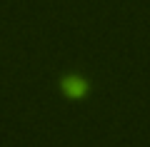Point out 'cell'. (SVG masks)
Listing matches in <instances>:
<instances>
[{"instance_id": "obj_1", "label": "cell", "mask_w": 150, "mask_h": 147, "mask_svg": "<svg viewBox=\"0 0 150 147\" xmlns=\"http://www.w3.org/2000/svg\"><path fill=\"white\" fill-rule=\"evenodd\" d=\"M60 92L68 97V100H83L88 92H90V82H88L85 75L80 72H70L60 77Z\"/></svg>"}]
</instances>
